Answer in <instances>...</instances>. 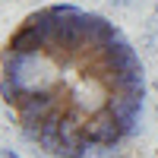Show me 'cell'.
<instances>
[{"instance_id":"1","label":"cell","mask_w":158,"mask_h":158,"mask_svg":"<svg viewBox=\"0 0 158 158\" xmlns=\"http://www.w3.org/2000/svg\"><path fill=\"white\" fill-rule=\"evenodd\" d=\"M3 104L51 158L108 152L136 133L146 67L130 38L76 3L38 6L3 44Z\"/></svg>"},{"instance_id":"2","label":"cell","mask_w":158,"mask_h":158,"mask_svg":"<svg viewBox=\"0 0 158 158\" xmlns=\"http://www.w3.org/2000/svg\"><path fill=\"white\" fill-rule=\"evenodd\" d=\"M155 92H158V79H155Z\"/></svg>"}]
</instances>
